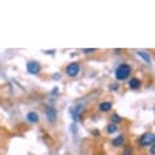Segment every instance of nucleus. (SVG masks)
I'll return each mask as SVG.
<instances>
[{"label":"nucleus","mask_w":155,"mask_h":155,"mask_svg":"<svg viewBox=\"0 0 155 155\" xmlns=\"http://www.w3.org/2000/svg\"><path fill=\"white\" fill-rule=\"evenodd\" d=\"M116 79L117 81H127L128 78H130L131 75V66L128 65V64H120V65L116 68Z\"/></svg>","instance_id":"f257e3e1"},{"label":"nucleus","mask_w":155,"mask_h":155,"mask_svg":"<svg viewBox=\"0 0 155 155\" xmlns=\"http://www.w3.org/2000/svg\"><path fill=\"white\" fill-rule=\"evenodd\" d=\"M152 144H155V134L152 133V131H150V133H144V134L138 138V145L141 148L151 147Z\"/></svg>","instance_id":"f03ea898"},{"label":"nucleus","mask_w":155,"mask_h":155,"mask_svg":"<svg viewBox=\"0 0 155 155\" xmlns=\"http://www.w3.org/2000/svg\"><path fill=\"white\" fill-rule=\"evenodd\" d=\"M111 107H113V104L110 102H102L99 104V110L102 111V113H107V111L111 110Z\"/></svg>","instance_id":"6e6552de"},{"label":"nucleus","mask_w":155,"mask_h":155,"mask_svg":"<svg viewBox=\"0 0 155 155\" xmlns=\"http://www.w3.org/2000/svg\"><path fill=\"white\" fill-rule=\"evenodd\" d=\"M124 143H126V138H124V135H117L116 138L111 140V145L113 147H121V145H124Z\"/></svg>","instance_id":"0eeeda50"},{"label":"nucleus","mask_w":155,"mask_h":155,"mask_svg":"<svg viewBox=\"0 0 155 155\" xmlns=\"http://www.w3.org/2000/svg\"><path fill=\"white\" fill-rule=\"evenodd\" d=\"M45 117H47V121H48L49 124H54V123L57 121V117H58L57 109H54L52 106L45 107Z\"/></svg>","instance_id":"20e7f679"},{"label":"nucleus","mask_w":155,"mask_h":155,"mask_svg":"<svg viewBox=\"0 0 155 155\" xmlns=\"http://www.w3.org/2000/svg\"><path fill=\"white\" fill-rule=\"evenodd\" d=\"M133 154V148L131 147H126L123 150V155H131Z\"/></svg>","instance_id":"4468645a"},{"label":"nucleus","mask_w":155,"mask_h":155,"mask_svg":"<svg viewBox=\"0 0 155 155\" xmlns=\"http://www.w3.org/2000/svg\"><path fill=\"white\" fill-rule=\"evenodd\" d=\"M79 72H81V65H79V62H71L69 65L65 68V74L69 78L78 76Z\"/></svg>","instance_id":"7ed1b4c3"},{"label":"nucleus","mask_w":155,"mask_h":155,"mask_svg":"<svg viewBox=\"0 0 155 155\" xmlns=\"http://www.w3.org/2000/svg\"><path fill=\"white\" fill-rule=\"evenodd\" d=\"M110 120H111V124H116V126H118V124H120V123L123 121V118L120 117V116H118L117 113H114V114H111Z\"/></svg>","instance_id":"f8f14e48"},{"label":"nucleus","mask_w":155,"mask_h":155,"mask_svg":"<svg viewBox=\"0 0 155 155\" xmlns=\"http://www.w3.org/2000/svg\"><path fill=\"white\" fill-rule=\"evenodd\" d=\"M148 148H150V155H155V144H152L151 147Z\"/></svg>","instance_id":"dca6fc26"},{"label":"nucleus","mask_w":155,"mask_h":155,"mask_svg":"<svg viewBox=\"0 0 155 155\" xmlns=\"http://www.w3.org/2000/svg\"><path fill=\"white\" fill-rule=\"evenodd\" d=\"M106 131H107V134H116L118 131V126H116V124H109L107 126V128H106Z\"/></svg>","instance_id":"9b49d317"},{"label":"nucleus","mask_w":155,"mask_h":155,"mask_svg":"<svg viewBox=\"0 0 155 155\" xmlns=\"http://www.w3.org/2000/svg\"><path fill=\"white\" fill-rule=\"evenodd\" d=\"M27 72L31 75H38L41 72V64L37 61H28L27 62Z\"/></svg>","instance_id":"39448f33"},{"label":"nucleus","mask_w":155,"mask_h":155,"mask_svg":"<svg viewBox=\"0 0 155 155\" xmlns=\"http://www.w3.org/2000/svg\"><path fill=\"white\" fill-rule=\"evenodd\" d=\"M128 86H130L131 89H138L140 86H141V81H140L138 78H131L130 81H128Z\"/></svg>","instance_id":"1a4fd4ad"},{"label":"nucleus","mask_w":155,"mask_h":155,"mask_svg":"<svg viewBox=\"0 0 155 155\" xmlns=\"http://www.w3.org/2000/svg\"><path fill=\"white\" fill-rule=\"evenodd\" d=\"M27 121L31 123V124H35V123L40 121V116H38L37 111H28L27 113Z\"/></svg>","instance_id":"423d86ee"},{"label":"nucleus","mask_w":155,"mask_h":155,"mask_svg":"<svg viewBox=\"0 0 155 155\" xmlns=\"http://www.w3.org/2000/svg\"><path fill=\"white\" fill-rule=\"evenodd\" d=\"M137 55L143 58L147 64H151V55H150L148 52H145V51H137Z\"/></svg>","instance_id":"9d476101"},{"label":"nucleus","mask_w":155,"mask_h":155,"mask_svg":"<svg viewBox=\"0 0 155 155\" xmlns=\"http://www.w3.org/2000/svg\"><path fill=\"white\" fill-rule=\"evenodd\" d=\"M82 52L83 54H93V52H96V48H85V49H82Z\"/></svg>","instance_id":"2eb2a0df"},{"label":"nucleus","mask_w":155,"mask_h":155,"mask_svg":"<svg viewBox=\"0 0 155 155\" xmlns=\"http://www.w3.org/2000/svg\"><path fill=\"white\" fill-rule=\"evenodd\" d=\"M118 87H120V85H118L117 82H116V83H110V86H109V90L114 92V90H118Z\"/></svg>","instance_id":"ddd939ff"},{"label":"nucleus","mask_w":155,"mask_h":155,"mask_svg":"<svg viewBox=\"0 0 155 155\" xmlns=\"http://www.w3.org/2000/svg\"><path fill=\"white\" fill-rule=\"evenodd\" d=\"M54 75H55V76H54V79H55V81H58V79L61 78V75H59V74H54Z\"/></svg>","instance_id":"f3484780"}]
</instances>
